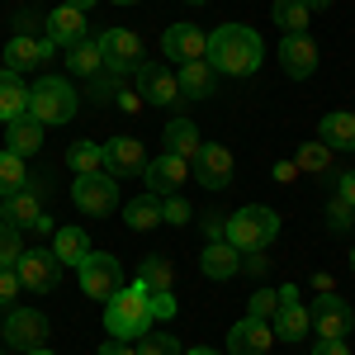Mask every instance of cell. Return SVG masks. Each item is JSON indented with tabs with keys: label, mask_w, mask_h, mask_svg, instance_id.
I'll return each mask as SVG.
<instances>
[{
	"label": "cell",
	"mask_w": 355,
	"mask_h": 355,
	"mask_svg": "<svg viewBox=\"0 0 355 355\" xmlns=\"http://www.w3.org/2000/svg\"><path fill=\"white\" fill-rule=\"evenodd\" d=\"M114 100H119V110H123V114H137V110H142V95H137V90H119Z\"/></svg>",
	"instance_id": "46"
},
{
	"label": "cell",
	"mask_w": 355,
	"mask_h": 355,
	"mask_svg": "<svg viewBox=\"0 0 355 355\" xmlns=\"http://www.w3.org/2000/svg\"><path fill=\"white\" fill-rule=\"evenodd\" d=\"M294 166H299V171H313V175H322V171H331V147H327V142H303L299 152H294Z\"/></svg>",
	"instance_id": "35"
},
{
	"label": "cell",
	"mask_w": 355,
	"mask_h": 355,
	"mask_svg": "<svg viewBox=\"0 0 355 355\" xmlns=\"http://www.w3.org/2000/svg\"><path fill=\"white\" fill-rule=\"evenodd\" d=\"M28 185V171H24V157H15L10 147H0V199L19 194Z\"/></svg>",
	"instance_id": "32"
},
{
	"label": "cell",
	"mask_w": 355,
	"mask_h": 355,
	"mask_svg": "<svg viewBox=\"0 0 355 355\" xmlns=\"http://www.w3.org/2000/svg\"><path fill=\"white\" fill-rule=\"evenodd\" d=\"M24 294V284H19V275L15 266H0V308H15V299Z\"/></svg>",
	"instance_id": "40"
},
{
	"label": "cell",
	"mask_w": 355,
	"mask_h": 355,
	"mask_svg": "<svg viewBox=\"0 0 355 355\" xmlns=\"http://www.w3.org/2000/svg\"><path fill=\"white\" fill-rule=\"evenodd\" d=\"M100 355H137V351H133V341H114L110 336V341L100 346Z\"/></svg>",
	"instance_id": "47"
},
{
	"label": "cell",
	"mask_w": 355,
	"mask_h": 355,
	"mask_svg": "<svg viewBox=\"0 0 355 355\" xmlns=\"http://www.w3.org/2000/svg\"><path fill=\"white\" fill-rule=\"evenodd\" d=\"M15 119H28V81L0 67V123H15Z\"/></svg>",
	"instance_id": "21"
},
{
	"label": "cell",
	"mask_w": 355,
	"mask_h": 355,
	"mask_svg": "<svg viewBox=\"0 0 355 355\" xmlns=\"http://www.w3.org/2000/svg\"><path fill=\"white\" fill-rule=\"evenodd\" d=\"M308 5L303 0H275L270 5V19H275V28H284V33H303L308 28Z\"/></svg>",
	"instance_id": "33"
},
{
	"label": "cell",
	"mask_w": 355,
	"mask_h": 355,
	"mask_svg": "<svg viewBox=\"0 0 355 355\" xmlns=\"http://www.w3.org/2000/svg\"><path fill=\"white\" fill-rule=\"evenodd\" d=\"M194 214H190V204L180 199V194H171V199H162V223H175V227H185Z\"/></svg>",
	"instance_id": "41"
},
{
	"label": "cell",
	"mask_w": 355,
	"mask_h": 355,
	"mask_svg": "<svg viewBox=\"0 0 355 355\" xmlns=\"http://www.w3.org/2000/svg\"><path fill=\"white\" fill-rule=\"evenodd\" d=\"M261 57H266V43H261V33L246 24H218L209 33V53L204 62L218 71V76H251L256 67H261Z\"/></svg>",
	"instance_id": "1"
},
{
	"label": "cell",
	"mask_w": 355,
	"mask_h": 355,
	"mask_svg": "<svg viewBox=\"0 0 355 355\" xmlns=\"http://www.w3.org/2000/svg\"><path fill=\"white\" fill-rule=\"evenodd\" d=\"M318 142H327L331 152H355V114H327L318 123Z\"/></svg>",
	"instance_id": "26"
},
{
	"label": "cell",
	"mask_w": 355,
	"mask_h": 355,
	"mask_svg": "<svg viewBox=\"0 0 355 355\" xmlns=\"http://www.w3.org/2000/svg\"><path fill=\"white\" fill-rule=\"evenodd\" d=\"M24 355H53V351H48V346H33V351H24Z\"/></svg>",
	"instance_id": "52"
},
{
	"label": "cell",
	"mask_w": 355,
	"mask_h": 355,
	"mask_svg": "<svg viewBox=\"0 0 355 355\" xmlns=\"http://www.w3.org/2000/svg\"><path fill=\"white\" fill-rule=\"evenodd\" d=\"M175 85H180V95H190V100H209V95L218 90V71L199 57V62H185V67L175 71Z\"/></svg>",
	"instance_id": "24"
},
{
	"label": "cell",
	"mask_w": 355,
	"mask_h": 355,
	"mask_svg": "<svg viewBox=\"0 0 355 355\" xmlns=\"http://www.w3.org/2000/svg\"><path fill=\"white\" fill-rule=\"evenodd\" d=\"M62 5H71V10H81V15H85V10H90L95 0H62Z\"/></svg>",
	"instance_id": "50"
},
{
	"label": "cell",
	"mask_w": 355,
	"mask_h": 355,
	"mask_svg": "<svg viewBox=\"0 0 355 355\" xmlns=\"http://www.w3.org/2000/svg\"><path fill=\"white\" fill-rule=\"evenodd\" d=\"M199 270L209 279H232V275H242V251L232 242H209L199 256Z\"/></svg>",
	"instance_id": "23"
},
{
	"label": "cell",
	"mask_w": 355,
	"mask_h": 355,
	"mask_svg": "<svg viewBox=\"0 0 355 355\" xmlns=\"http://www.w3.org/2000/svg\"><path fill=\"white\" fill-rule=\"evenodd\" d=\"M308 327L318 341H346V331L355 327V308L341 294H318V303L308 308Z\"/></svg>",
	"instance_id": "5"
},
{
	"label": "cell",
	"mask_w": 355,
	"mask_h": 355,
	"mask_svg": "<svg viewBox=\"0 0 355 355\" xmlns=\"http://www.w3.org/2000/svg\"><path fill=\"white\" fill-rule=\"evenodd\" d=\"M0 336H5L15 351H33V346H43V336H48V318H43L38 308H10L5 322H0Z\"/></svg>",
	"instance_id": "13"
},
{
	"label": "cell",
	"mask_w": 355,
	"mask_h": 355,
	"mask_svg": "<svg viewBox=\"0 0 355 355\" xmlns=\"http://www.w3.org/2000/svg\"><path fill=\"white\" fill-rule=\"evenodd\" d=\"M194 180H199L204 190H223V185H232V152H227L223 142H204L199 157H194Z\"/></svg>",
	"instance_id": "16"
},
{
	"label": "cell",
	"mask_w": 355,
	"mask_h": 355,
	"mask_svg": "<svg viewBox=\"0 0 355 355\" xmlns=\"http://www.w3.org/2000/svg\"><path fill=\"white\" fill-rule=\"evenodd\" d=\"M190 355H218V351H209V346H194V351Z\"/></svg>",
	"instance_id": "53"
},
{
	"label": "cell",
	"mask_w": 355,
	"mask_h": 355,
	"mask_svg": "<svg viewBox=\"0 0 355 355\" xmlns=\"http://www.w3.org/2000/svg\"><path fill=\"white\" fill-rule=\"evenodd\" d=\"M142 166H147V152H142L137 137H114V142H105V171H110L114 180L142 175Z\"/></svg>",
	"instance_id": "20"
},
{
	"label": "cell",
	"mask_w": 355,
	"mask_h": 355,
	"mask_svg": "<svg viewBox=\"0 0 355 355\" xmlns=\"http://www.w3.org/2000/svg\"><path fill=\"white\" fill-rule=\"evenodd\" d=\"M0 218L10 223V227H19V232H53V218L43 214L33 185H24V190L10 194V199H0Z\"/></svg>",
	"instance_id": "11"
},
{
	"label": "cell",
	"mask_w": 355,
	"mask_h": 355,
	"mask_svg": "<svg viewBox=\"0 0 355 355\" xmlns=\"http://www.w3.org/2000/svg\"><path fill=\"white\" fill-rule=\"evenodd\" d=\"M142 180H147V194L171 199V194H180V185L190 180V162H180L175 152H162V157H152V162L142 166Z\"/></svg>",
	"instance_id": "12"
},
{
	"label": "cell",
	"mask_w": 355,
	"mask_h": 355,
	"mask_svg": "<svg viewBox=\"0 0 355 355\" xmlns=\"http://www.w3.org/2000/svg\"><path fill=\"white\" fill-rule=\"evenodd\" d=\"M336 199H346V204L355 209V171H346V175L336 180Z\"/></svg>",
	"instance_id": "45"
},
{
	"label": "cell",
	"mask_w": 355,
	"mask_h": 355,
	"mask_svg": "<svg viewBox=\"0 0 355 355\" xmlns=\"http://www.w3.org/2000/svg\"><path fill=\"white\" fill-rule=\"evenodd\" d=\"M76 275H81V289L100 303H110L123 289V266H119V256H110V251H90L81 266H76Z\"/></svg>",
	"instance_id": "6"
},
{
	"label": "cell",
	"mask_w": 355,
	"mask_h": 355,
	"mask_svg": "<svg viewBox=\"0 0 355 355\" xmlns=\"http://www.w3.org/2000/svg\"><path fill=\"white\" fill-rule=\"evenodd\" d=\"M137 355H185V351H180V341H175L171 331H147L142 346H137Z\"/></svg>",
	"instance_id": "37"
},
{
	"label": "cell",
	"mask_w": 355,
	"mask_h": 355,
	"mask_svg": "<svg viewBox=\"0 0 355 355\" xmlns=\"http://www.w3.org/2000/svg\"><path fill=\"white\" fill-rule=\"evenodd\" d=\"M5 147H10L15 157L43 152V123H38V119H15V123H5Z\"/></svg>",
	"instance_id": "25"
},
{
	"label": "cell",
	"mask_w": 355,
	"mask_h": 355,
	"mask_svg": "<svg viewBox=\"0 0 355 355\" xmlns=\"http://www.w3.org/2000/svg\"><path fill=\"white\" fill-rule=\"evenodd\" d=\"M19 256H24V232L0 218V266H15Z\"/></svg>",
	"instance_id": "36"
},
{
	"label": "cell",
	"mask_w": 355,
	"mask_h": 355,
	"mask_svg": "<svg viewBox=\"0 0 355 355\" xmlns=\"http://www.w3.org/2000/svg\"><path fill=\"white\" fill-rule=\"evenodd\" d=\"M199 227L209 232V242H223V237H227V214L209 209V214H199Z\"/></svg>",
	"instance_id": "42"
},
{
	"label": "cell",
	"mask_w": 355,
	"mask_h": 355,
	"mask_svg": "<svg viewBox=\"0 0 355 355\" xmlns=\"http://www.w3.org/2000/svg\"><path fill=\"white\" fill-rule=\"evenodd\" d=\"M43 28H48L53 48H71V43L90 38V33H85V15H81V10H71V5H57L53 15L43 19Z\"/></svg>",
	"instance_id": "22"
},
{
	"label": "cell",
	"mask_w": 355,
	"mask_h": 355,
	"mask_svg": "<svg viewBox=\"0 0 355 355\" xmlns=\"http://www.w3.org/2000/svg\"><path fill=\"white\" fill-rule=\"evenodd\" d=\"M275 327L261 318H242L237 327H227V355H270Z\"/></svg>",
	"instance_id": "17"
},
{
	"label": "cell",
	"mask_w": 355,
	"mask_h": 355,
	"mask_svg": "<svg viewBox=\"0 0 355 355\" xmlns=\"http://www.w3.org/2000/svg\"><path fill=\"white\" fill-rule=\"evenodd\" d=\"M190 5H204V0H190Z\"/></svg>",
	"instance_id": "56"
},
{
	"label": "cell",
	"mask_w": 355,
	"mask_h": 355,
	"mask_svg": "<svg viewBox=\"0 0 355 355\" xmlns=\"http://www.w3.org/2000/svg\"><path fill=\"white\" fill-rule=\"evenodd\" d=\"M123 223L133 227V232H152L157 223H162V199L157 194H137L123 204Z\"/></svg>",
	"instance_id": "29"
},
{
	"label": "cell",
	"mask_w": 355,
	"mask_h": 355,
	"mask_svg": "<svg viewBox=\"0 0 355 355\" xmlns=\"http://www.w3.org/2000/svg\"><path fill=\"white\" fill-rule=\"evenodd\" d=\"M133 90L142 95V105H152V110L180 105V85H175V71H171V67H147V62H137L133 67Z\"/></svg>",
	"instance_id": "8"
},
{
	"label": "cell",
	"mask_w": 355,
	"mask_h": 355,
	"mask_svg": "<svg viewBox=\"0 0 355 355\" xmlns=\"http://www.w3.org/2000/svg\"><path fill=\"white\" fill-rule=\"evenodd\" d=\"M162 142H166V152H175L180 162H194L199 147H204V142H199V128H194L190 119H171L166 133H162Z\"/></svg>",
	"instance_id": "27"
},
{
	"label": "cell",
	"mask_w": 355,
	"mask_h": 355,
	"mask_svg": "<svg viewBox=\"0 0 355 355\" xmlns=\"http://www.w3.org/2000/svg\"><path fill=\"white\" fill-rule=\"evenodd\" d=\"M279 67H284L294 81L313 76V71H318V43H313L308 33H284V38H279Z\"/></svg>",
	"instance_id": "19"
},
{
	"label": "cell",
	"mask_w": 355,
	"mask_h": 355,
	"mask_svg": "<svg viewBox=\"0 0 355 355\" xmlns=\"http://www.w3.org/2000/svg\"><path fill=\"white\" fill-rule=\"evenodd\" d=\"M275 327V341H303L308 336V308L299 299V284H279V313L270 318Z\"/></svg>",
	"instance_id": "14"
},
{
	"label": "cell",
	"mask_w": 355,
	"mask_h": 355,
	"mask_svg": "<svg viewBox=\"0 0 355 355\" xmlns=\"http://www.w3.org/2000/svg\"><path fill=\"white\" fill-rule=\"evenodd\" d=\"M15 275H19V284H24L28 294H53L57 279H62V261L53 256V246H48V251L33 246V251H24V256L15 261Z\"/></svg>",
	"instance_id": "9"
},
{
	"label": "cell",
	"mask_w": 355,
	"mask_h": 355,
	"mask_svg": "<svg viewBox=\"0 0 355 355\" xmlns=\"http://www.w3.org/2000/svg\"><path fill=\"white\" fill-rule=\"evenodd\" d=\"M152 318H175V299L171 294H152Z\"/></svg>",
	"instance_id": "44"
},
{
	"label": "cell",
	"mask_w": 355,
	"mask_h": 355,
	"mask_svg": "<svg viewBox=\"0 0 355 355\" xmlns=\"http://www.w3.org/2000/svg\"><path fill=\"white\" fill-rule=\"evenodd\" d=\"M294 175H299V166H294V162H279V166H275V180H279V185H294Z\"/></svg>",
	"instance_id": "48"
},
{
	"label": "cell",
	"mask_w": 355,
	"mask_h": 355,
	"mask_svg": "<svg viewBox=\"0 0 355 355\" xmlns=\"http://www.w3.org/2000/svg\"><path fill=\"white\" fill-rule=\"evenodd\" d=\"M171 279H175V266H171L166 256H142L137 284H142L147 294H171Z\"/></svg>",
	"instance_id": "30"
},
{
	"label": "cell",
	"mask_w": 355,
	"mask_h": 355,
	"mask_svg": "<svg viewBox=\"0 0 355 355\" xmlns=\"http://www.w3.org/2000/svg\"><path fill=\"white\" fill-rule=\"evenodd\" d=\"M275 313H279V289H256V294H251V308H246V318L270 322Z\"/></svg>",
	"instance_id": "38"
},
{
	"label": "cell",
	"mask_w": 355,
	"mask_h": 355,
	"mask_svg": "<svg viewBox=\"0 0 355 355\" xmlns=\"http://www.w3.org/2000/svg\"><path fill=\"white\" fill-rule=\"evenodd\" d=\"M114 5H137V0H114Z\"/></svg>",
	"instance_id": "54"
},
{
	"label": "cell",
	"mask_w": 355,
	"mask_h": 355,
	"mask_svg": "<svg viewBox=\"0 0 355 355\" xmlns=\"http://www.w3.org/2000/svg\"><path fill=\"white\" fill-rule=\"evenodd\" d=\"M71 199H76V209H81V214H90V218H105V214H114V209H119V180H114L110 171L76 175Z\"/></svg>",
	"instance_id": "7"
},
{
	"label": "cell",
	"mask_w": 355,
	"mask_h": 355,
	"mask_svg": "<svg viewBox=\"0 0 355 355\" xmlns=\"http://www.w3.org/2000/svg\"><path fill=\"white\" fill-rule=\"evenodd\" d=\"M313 355H351V346H346V341H318Z\"/></svg>",
	"instance_id": "49"
},
{
	"label": "cell",
	"mask_w": 355,
	"mask_h": 355,
	"mask_svg": "<svg viewBox=\"0 0 355 355\" xmlns=\"http://www.w3.org/2000/svg\"><path fill=\"white\" fill-rule=\"evenodd\" d=\"M279 237V214L266 209V204H246L237 214H227V237L237 251H266V246Z\"/></svg>",
	"instance_id": "4"
},
{
	"label": "cell",
	"mask_w": 355,
	"mask_h": 355,
	"mask_svg": "<svg viewBox=\"0 0 355 355\" xmlns=\"http://www.w3.org/2000/svg\"><path fill=\"white\" fill-rule=\"evenodd\" d=\"M303 5H308V10H327L331 0H303Z\"/></svg>",
	"instance_id": "51"
},
{
	"label": "cell",
	"mask_w": 355,
	"mask_h": 355,
	"mask_svg": "<svg viewBox=\"0 0 355 355\" xmlns=\"http://www.w3.org/2000/svg\"><path fill=\"white\" fill-rule=\"evenodd\" d=\"M95 43H100V57H105V71L110 76H128L137 62H142V38H137L133 28H105Z\"/></svg>",
	"instance_id": "10"
},
{
	"label": "cell",
	"mask_w": 355,
	"mask_h": 355,
	"mask_svg": "<svg viewBox=\"0 0 355 355\" xmlns=\"http://www.w3.org/2000/svg\"><path fill=\"white\" fill-rule=\"evenodd\" d=\"M242 270L246 275H266L270 270V256H266V251H242Z\"/></svg>",
	"instance_id": "43"
},
{
	"label": "cell",
	"mask_w": 355,
	"mask_h": 355,
	"mask_svg": "<svg viewBox=\"0 0 355 355\" xmlns=\"http://www.w3.org/2000/svg\"><path fill=\"white\" fill-rule=\"evenodd\" d=\"M53 256L62 266H81L85 256H90V237H85L81 227H53Z\"/></svg>",
	"instance_id": "28"
},
{
	"label": "cell",
	"mask_w": 355,
	"mask_h": 355,
	"mask_svg": "<svg viewBox=\"0 0 355 355\" xmlns=\"http://www.w3.org/2000/svg\"><path fill=\"white\" fill-rule=\"evenodd\" d=\"M351 270H355V246H351Z\"/></svg>",
	"instance_id": "55"
},
{
	"label": "cell",
	"mask_w": 355,
	"mask_h": 355,
	"mask_svg": "<svg viewBox=\"0 0 355 355\" xmlns=\"http://www.w3.org/2000/svg\"><path fill=\"white\" fill-rule=\"evenodd\" d=\"M105 331L114 341H142L152 331V294L142 284H123L110 303H105Z\"/></svg>",
	"instance_id": "2"
},
{
	"label": "cell",
	"mask_w": 355,
	"mask_h": 355,
	"mask_svg": "<svg viewBox=\"0 0 355 355\" xmlns=\"http://www.w3.org/2000/svg\"><path fill=\"white\" fill-rule=\"evenodd\" d=\"M162 53H166V62H175V67L199 62V57L209 53V33L199 24H171L162 33Z\"/></svg>",
	"instance_id": "15"
},
{
	"label": "cell",
	"mask_w": 355,
	"mask_h": 355,
	"mask_svg": "<svg viewBox=\"0 0 355 355\" xmlns=\"http://www.w3.org/2000/svg\"><path fill=\"white\" fill-rule=\"evenodd\" d=\"M53 53H57L53 38H28V33H15V38L5 43V67L24 76V71H38Z\"/></svg>",
	"instance_id": "18"
},
{
	"label": "cell",
	"mask_w": 355,
	"mask_h": 355,
	"mask_svg": "<svg viewBox=\"0 0 355 355\" xmlns=\"http://www.w3.org/2000/svg\"><path fill=\"white\" fill-rule=\"evenodd\" d=\"M67 67H71L76 76H90V81H95V76L105 71L100 43H95V38H81V43H71V48H67Z\"/></svg>",
	"instance_id": "31"
},
{
	"label": "cell",
	"mask_w": 355,
	"mask_h": 355,
	"mask_svg": "<svg viewBox=\"0 0 355 355\" xmlns=\"http://www.w3.org/2000/svg\"><path fill=\"white\" fill-rule=\"evenodd\" d=\"M67 166H71L76 175H95V171H105V147H95V142H71V147H67Z\"/></svg>",
	"instance_id": "34"
},
{
	"label": "cell",
	"mask_w": 355,
	"mask_h": 355,
	"mask_svg": "<svg viewBox=\"0 0 355 355\" xmlns=\"http://www.w3.org/2000/svg\"><path fill=\"white\" fill-rule=\"evenodd\" d=\"M76 85L67 76H38V85H28V119H38L43 128H62L76 119Z\"/></svg>",
	"instance_id": "3"
},
{
	"label": "cell",
	"mask_w": 355,
	"mask_h": 355,
	"mask_svg": "<svg viewBox=\"0 0 355 355\" xmlns=\"http://www.w3.org/2000/svg\"><path fill=\"white\" fill-rule=\"evenodd\" d=\"M327 227L331 232H351L355 227V209L346 204V199H331L327 204Z\"/></svg>",
	"instance_id": "39"
}]
</instances>
